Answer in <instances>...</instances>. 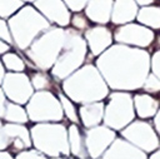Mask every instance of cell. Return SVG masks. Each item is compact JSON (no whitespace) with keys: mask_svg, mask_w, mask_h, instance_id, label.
Here are the masks:
<instances>
[{"mask_svg":"<svg viewBox=\"0 0 160 159\" xmlns=\"http://www.w3.org/2000/svg\"><path fill=\"white\" fill-rule=\"evenodd\" d=\"M24 1H32V3H34V1H36V0H24Z\"/></svg>","mask_w":160,"mask_h":159,"instance_id":"39","label":"cell"},{"mask_svg":"<svg viewBox=\"0 0 160 159\" xmlns=\"http://www.w3.org/2000/svg\"><path fill=\"white\" fill-rule=\"evenodd\" d=\"M64 93L75 103L100 101L109 94V85L100 70L91 64L74 71L62 83Z\"/></svg>","mask_w":160,"mask_h":159,"instance_id":"2","label":"cell"},{"mask_svg":"<svg viewBox=\"0 0 160 159\" xmlns=\"http://www.w3.org/2000/svg\"><path fill=\"white\" fill-rule=\"evenodd\" d=\"M105 159L111 158H134V159H145L148 153L130 143L125 139H116L110 144V146L102 154Z\"/></svg>","mask_w":160,"mask_h":159,"instance_id":"16","label":"cell"},{"mask_svg":"<svg viewBox=\"0 0 160 159\" xmlns=\"http://www.w3.org/2000/svg\"><path fill=\"white\" fill-rule=\"evenodd\" d=\"M121 135L145 153H151L160 145V140L155 130L144 120L131 121L124 129H121Z\"/></svg>","mask_w":160,"mask_h":159,"instance_id":"9","label":"cell"},{"mask_svg":"<svg viewBox=\"0 0 160 159\" xmlns=\"http://www.w3.org/2000/svg\"><path fill=\"white\" fill-rule=\"evenodd\" d=\"M104 113L105 105L101 100L82 104L79 109L80 120L85 128H92L99 125L104 119Z\"/></svg>","mask_w":160,"mask_h":159,"instance_id":"20","label":"cell"},{"mask_svg":"<svg viewBox=\"0 0 160 159\" xmlns=\"http://www.w3.org/2000/svg\"><path fill=\"white\" fill-rule=\"evenodd\" d=\"M138 11V4L135 0H114L111 23L115 25L131 23L136 18Z\"/></svg>","mask_w":160,"mask_h":159,"instance_id":"17","label":"cell"},{"mask_svg":"<svg viewBox=\"0 0 160 159\" xmlns=\"http://www.w3.org/2000/svg\"><path fill=\"white\" fill-rule=\"evenodd\" d=\"M31 133L26 126L20 123H2L0 130V149H8L20 153L31 146Z\"/></svg>","mask_w":160,"mask_h":159,"instance_id":"11","label":"cell"},{"mask_svg":"<svg viewBox=\"0 0 160 159\" xmlns=\"http://www.w3.org/2000/svg\"><path fill=\"white\" fill-rule=\"evenodd\" d=\"M15 156L18 159H22V158H44L45 154L42 151H40L39 149H25V150L18 153Z\"/></svg>","mask_w":160,"mask_h":159,"instance_id":"30","label":"cell"},{"mask_svg":"<svg viewBox=\"0 0 160 159\" xmlns=\"http://www.w3.org/2000/svg\"><path fill=\"white\" fill-rule=\"evenodd\" d=\"M0 115L1 119L10 123H20L25 124L29 119L28 111L21 108V104L11 103V100H8V96L1 90V106H0Z\"/></svg>","mask_w":160,"mask_h":159,"instance_id":"19","label":"cell"},{"mask_svg":"<svg viewBox=\"0 0 160 159\" xmlns=\"http://www.w3.org/2000/svg\"><path fill=\"white\" fill-rule=\"evenodd\" d=\"M115 131L108 125H96L85 130V146L91 158L102 156L105 150L115 140Z\"/></svg>","mask_w":160,"mask_h":159,"instance_id":"12","label":"cell"},{"mask_svg":"<svg viewBox=\"0 0 160 159\" xmlns=\"http://www.w3.org/2000/svg\"><path fill=\"white\" fill-rule=\"evenodd\" d=\"M26 111L31 121H60L64 115V109L60 99L51 91L38 90L32 94L26 104Z\"/></svg>","mask_w":160,"mask_h":159,"instance_id":"8","label":"cell"},{"mask_svg":"<svg viewBox=\"0 0 160 159\" xmlns=\"http://www.w3.org/2000/svg\"><path fill=\"white\" fill-rule=\"evenodd\" d=\"M34 6L50 21L59 26H66L71 23L70 11L64 0H36Z\"/></svg>","mask_w":160,"mask_h":159,"instance_id":"14","label":"cell"},{"mask_svg":"<svg viewBox=\"0 0 160 159\" xmlns=\"http://www.w3.org/2000/svg\"><path fill=\"white\" fill-rule=\"evenodd\" d=\"M11 158H12L11 153L10 151H6V149H4V150L0 151V159H11Z\"/></svg>","mask_w":160,"mask_h":159,"instance_id":"36","label":"cell"},{"mask_svg":"<svg viewBox=\"0 0 160 159\" xmlns=\"http://www.w3.org/2000/svg\"><path fill=\"white\" fill-rule=\"evenodd\" d=\"M136 19L140 24L148 28L160 29V8L159 6H144L138 11Z\"/></svg>","mask_w":160,"mask_h":159,"instance_id":"23","label":"cell"},{"mask_svg":"<svg viewBox=\"0 0 160 159\" xmlns=\"http://www.w3.org/2000/svg\"><path fill=\"white\" fill-rule=\"evenodd\" d=\"M15 45L20 50H26L38 35L50 29V21L32 6H24L8 20Z\"/></svg>","mask_w":160,"mask_h":159,"instance_id":"3","label":"cell"},{"mask_svg":"<svg viewBox=\"0 0 160 159\" xmlns=\"http://www.w3.org/2000/svg\"><path fill=\"white\" fill-rule=\"evenodd\" d=\"M66 39V29L50 28L25 50L26 56L41 70H49L58 60Z\"/></svg>","mask_w":160,"mask_h":159,"instance_id":"4","label":"cell"},{"mask_svg":"<svg viewBox=\"0 0 160 159\" xmlns=\"http://www.w3.org/2000/svg\"><path fill=\"white\" fill-rule=\"evenodd\" d=\"M134 108L141 119L155 116L159 110V101L149 94H136L134 96Z\"/></svg>","mask_w":160,"mask_h":159,"instance_id":"21","label":"cell"},{"mask_svg":"<svg viewBox=\"0 0 160 159\" xmlns=\"http://www.w3.org/2000/svg\"><path fill=\"white\" fill-rule=\"evenodd\" d=\"M0 38H1V40L6 41L9 44L14 43V39H12V35H11V31H10V28H9L6 19L0 20Z\"/></svg>","mask_w":160,"mask_h":159,"instance_id":"29","label":"cell"},{"mask_svg":"<svg viewBox=\"0 0 160 159\" xmlns=\"http://www.w3.org/2000/svg\"><path fill=\"white\" fill-rule=\"evenodd\" d=\"M31 83H32L34 89H36V90H45V89L50 88V85H51L49 76L41 71L35 73L31 76Z\"/></svg>","mask_w":160,"mask_h":159,"instance_id":"28","label":"cell"},{"mask_svg":"<svg viewBox=\"0 0 160 159\" xmlns=\"http://www.w3.org/2000/svg\"><path fill=\"white\" fill-rule=\"evenodd\" d=\"M59 99L61 101L64 113L68 116V119L72 123H79V114H78L74 104L71 103V99L66 94H62V93H59Z\"/></svg>","mask_w":160,"mask_h":159,"instance_id":"26","label":"cell"},{"mask_svg":"<svg viewBox=\"0 0 160 159\" xmlns=\"http://www.w3.org/2000/svg\"><path fill=\"white\" fill-rule=\"evenodd\" d=\"M135 118L134 98L126 91H114L110 94L105 106L104 124L114 130H121Z\"/></svg>","mask_w":160,"mask_h":159,"instance_id":"7","label":"cell"},{"mask_svg":"<svg viewBox=\"0 0 160 159\" xmlns=\"http://www.w3.org/2000/svg\"><path fill=\"white\" fill-rule=\"evenodd\" d=\"M24 0H0V16L1 19L11 18L22 8Z\"/></svg>","mask_w":160,"mask_h":159,"instance_id":"25","label":"cell"},{"mask_svg":"<svg viewBox=\"0 0 160 159\" xmlns=\"http://www.w3.org/2000/svg\"><path fill=\"white\" fill-rule=\"evenodd\" d=\"M150 156H151V158H156V159L159 158V159H160V149H158L156 151H154L152 154H150Z\"/></svg>","mask_w":160,"mask_h":159,"instance_id":"38","label":"cell"},{"mask_svg":"<svg viewBox=\"0 0 160 159\" xmlns=\"http://www.w3.org/2000/svg\"><path fill=\"white\" fill-rule=\"evenodd\" d=\"M69 134V145H70V153L79 158H85L88 155V150L85 146V140L82 139L79 128L74 124H71L68 129Z\"/></svg>","mask_w":160,"mask_h":159,"instance_id":"22","label":"cell"},{"mask_svg":"<svg viewBox=\"0 0 160 159\" xmlns=\"http://www.w3.org/2000/svg\"><path fill=\"white\" fill-rule=\"evenodd\" d=\"M71 24L72 26L76 29V30H84V29H88V20L80 15V14H75L72 18H71Z\"/></svg>","mask_w":160,"mask_h":159,"instance_id":"31","label":"cell"},{"mask_svg":"<svg viewBox=\"0 0 160 159\" xmlns=\"http://www.w3.org/2000/svg\"><path fill=\"white\" fill-rule=\"evenodd\" d=\"M114 38L120 44L135 45L139 48H146L152 43L155 34L148 26H144L140 24L128 23V24H124L122 26H120L115 30Z\"/></svg>","mask_w":160,"mask_h":159,"instance_id":"13","label":"cell"},{"mask_svg":"<svg viewBox=\"0 0 160 159\" xmlns=\"http://www.w3.org/2000/svg\"><path fill=\"white\" fill-rule=\"evenodd\" d=\"M138 5H141V6H149L150 4H152L155 0H135Z\"/></svg>","mask_w":160,"mask_h":159,"instance_id":"37","label":"cell"},{"mask_svg":"<svg viewBox=\"0 0 160 159\" xmlns=\"http://www.w3.org/2000/svg\"><path fill=\"white\" fill-rule=\"evenodd\" d=\"M10 45L11 44H9V43H6L4 40H0V53L1 54H6L8 50H10Z\"/></svg>","mask_w":160,"mask_h":159,"instance_id":"34","label":"cell"},{"mask_svg":"<svg viewBox=\"0 0 160 159\" xmlns=\"http://www.w3.org/2000/svg\"><path fill=\"white\" fill-rule=\"evenodd\" d=\"M88 51V43L76 29H66L64 48L51 68V75L56 80H64L84 63Z\"/></svg>","mask_w":160,"mask_h":159,"instance_id":"5","label":"cell"},{"mask_svg":"<svg viewBox=\"0 0 160 159\" xmlns=\"http://www.w3.org/2000/svg\"><path fill=\"white\" fill-rule=\"evenodd\" d=\"M32 144L49 156L69 155V134L62 124L39 123L30 129Z\"/></svg>","mask_w":160,"mask_h":159,"instance_id":"6","label":"cell"},{"mask_svg":"<svg viewBox=\"0 0 160 159\" xmlns=\"http://www.w3.org/2000/svg\"><path fill=\"white\" fill-rule=\"evenodd\" d=\"M65 4L68 5V8L72 11H81L82 9H85L86 4L89 3V0H64Z\"/></svg>","mask_w":160,"mask_h":159,"instance_id":"32","label":"cell"},{"mask_svg":"<svg viewBox=\"0 0 160 159\" xmlns=\"http://www.w3.org/2000/svg\"><path fill=\"white\" fill-rule=\"evenodd\" d=\"M114 0H89L85 6L86 16L98 24H106L111 20Z\"/></svg>","mask_w":160,"mask_h":159,"instance_id":"18","label":"cell"},{"mask_svg":"<svg viewBox=\"0 0 160 159\" xmlns=\"http://www.w3.org/2000/svg\"><path fill=\"white\" fill-rule=\"evenodd\" d=\"M2 64L9 71H24L25 63L24 60L15 53H6L2 54Z\"/></svg>","mask_w":160,"mask_h":159,"instance_id":"24","label":"cell"},{"mask_svg":"<svg viewBox=\"0 0 160 159\" xmlns=\"http://www.w3.org/2000/svg\"><path fill=\"white\" fill-rule=\"evenodd\" d=\"M85 40L90 48L92 55L102 54L112 43L111 31L105 26H94L86 29Z\"/></svg>","mask_w":160,"mask_h":159,"instance_id":"15","label":"cell"},{"mask_svg":"<svg viewBox=\"0 0 160 159\" xmlns=\"http://www.w3.org/2000/svg\"><path fill=\"white\" fill-rule=\"evenodd\" d=\"M154 124H155V128L158 130V133L160 134V109L158 110V113L155 114V119H154Z\"/></svg>","mask_w":160,"mask_h":159,"instance_id":"35","label":"cell"},{"mask_svg":"<svg viewBox=\"0 0 160 159\" xmlns=\"http://www.w3.org/2000/svg\"><path fill=\"white\" fill-rule=\"evenodd\" d=\"M141 88L146 93H150V94L160 93V79L154 73H149Z\"/></svg>","mask_w":160,"mask_h":159,"instance_id":"27","label":"cell"},{"mask_svg":"<svg viewBox=\"0 0 160 159\" xmlns=\"http://www.w3.org/2000/svg\"><path fill=\"white\" fill-rule=\"evenodd\" d=\"M150 60L146 50L118 44L100 54L96 65L111 89L136 90L149 74Z\"/></svg>","mask_w":160,"mask_h":159,"instance_id":"1","label":"cell"},{"mask_svg":"<svg viewBox=\"0 0 160 159\" xmlns=\"http://www.w3.org/2000/svg\"><path fill=\"white\" fill-rule=\"evenodd\" d=\"M1 90L9 100L18 104H28L34 94L31 80L22 71H9L1 80Z\"/></svg>","mask_w":160,"mask_h":159,"instance_id":"10","label":"cell"},{"mask_svg":"<svg viewBox=\"0 0 160 159\" xmlns=\"http://www.w3.org/2000/svg\"><path fill=\"white\" fill-rule=\"evenodd\" d=\"M159 45H160V38H159Z\"/></svg>","mask_w":160,"mask_h":159,"instance_id":"40","label":"cell"},{"mask_svg":"<svg viewBox=\"0 0 160 159\" xmlns=\"http://www.w3.org/2000/svg\"><path fill=\"white\" fill-rule=\"evenodd\" d=\"M150 65H151V70L152 73L160 79V50L155 51L151 60H150Z\"/></svg>","mask_w":160,"mask_h":159,"instance_id":"33","label":"cell"}]
</instances>
